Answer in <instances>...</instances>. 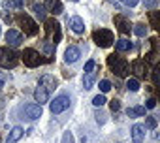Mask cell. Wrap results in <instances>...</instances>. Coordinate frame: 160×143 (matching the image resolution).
Returning <instances> with one entry per match:
<instances>
[{"instance_id":"3","label":"cell","mask_w":160,"mask_h":143,"mask_svg":"<svg viewBox=\"0 0 160 143\" xmlns=\"http://www.w3.org/2000/svg\"><path fill=\"white\" fill-rule=\"evenodd\" d=\"M23 62H25V66H28V68H36V66H40V64H43V62H49L51 58H42L40 57V53L36 51V49H25L23 51Z\"/></svg>"},{"instance_id":"2","label":"cell","mask_w":160,"mask_h":143,"mask_svg":"<svg viewBox=\"0 0 160 143\" xmlns=\"http://www.w3.org/2000/svg\"><path fill=\"white\" fill-rule=\"evenodd\" d=\"M19 64V55L10 47H0V66L2 68H15Z\"/></svg>"},{"instance_id":"34","label":"cell","mask_w":160,"mask_h":143,"mask_svg":"<svg viewBox=\"0 0 160 143\" xmlns=\"http://www.w3.org/2000/svg\"><path fill=\"white\" fill-rule=\"evenodd\" d=\"M94 68H96V62H94V60H89V62L85 64V74H89V72H94Z\"/></svg>"},{"instance_id":"1","label":"cell","mask_w":160,"mask_h":143,"mask_svg":"<svg viewBox=\"0 0 160 143\" xmlns=\"http://www.w3.org/2000/svg\"><path fill=\"white\" fill-rule=\"evenodd\" d=\"M108 66L111 68L113 74H117L119 77L128 76V70H130L128 62H126L122 57H117V55H109V57H108Z\"/></svg>"},{"instance_id":"39","label":"cell","mask_w":160,"mask_h":143,"mask_svg":"<svg viewBox=\"0 0 160 143\" xmlns=\"http://www.w3.org/2000/svg\"><path fill=\"white\" fill-rule=\"evenodd\" d=\"M96 121H98V124H104V122H106V115L98 111V113H96Z\"/></svg>"},{"instance_id":"16","label":"cell","mask_w":160,"mask_h":143,"mask_svg":"<svg viewBox=\"0 0 160 143\" xmlns=\"http://www.w3.org/2000/svg\"><path fill=\"white\" fill-rule=\"evenodd\" d=\"M115 25H117V28H119L122 34H130V30H132L130 23H128L122 15H115Z\"/></svg>"},{"instance_id":"12","label":"cell","mask_w":160,"mask_h":143,"mask_svg":"<svg viewBox=\"0 0 160 143\" xmlns=\"http://www.w3.org/2000/svg\"><path fill=\"white\" fill-rule=\"evenodd\" d=\"M49 91L42 85V83H38V87H36V91H34V100L42 106V104H45V102H49Z\"/></svg>"},{"instance_id":"32","label":"cell","mask_w":160,"mask_h":143,"mask_svg":"<svg viewBox=\"0 0 160 143\" xmlns=\"http://www.w3.org/2000/svg\"><path fill=\"white\" fill-rule=\"evenodd\" d=\"M145 126H147L149 130L156 128V119H154V117H147V119H145Z\"/></svg>"},{"instance_id":"26","label":"cell","mask_w":160,"mask_h":143,"mask_svg":"<svg viewBox=\"0 0 160 143\" xmlns=\"http://www.w3.org/2000/svg\"><path fill=\"white\" fill-rule=\"evenodd\" d=\"M134 34H136V36H139V38H145V36H147V27H145V25H141V23H139V25H136V27H134Z\"/></svg>"},{"instance_id":"27","label":"cell","mask_w":160,"mask_h":143,"mask_svg":"<svg viewBox=\"0 0 160 143\" xmlns=\"http://www.w3.org/2000/svg\"><path fill=\"white\" fill-rule=\"evenodd\" d=\"M126 89H128V91H132V92H136V91L139 89V81H138V79H134V77H132V79H128V81H126Z\"/></svg>"},{"instance_id":"14","label":"cell","mask_w":160,"mask_h":143,"mask_svg":"<svg viewBox=\"0 0 160 143\" xmlns=\"http://www.w3.org/2000/svg\"><path fill=\"white\" fill-rule=\"evenodd\" d=\"M79 57H81V51H79L75 45H70V47L66 49V53H64V60H66V62H77Z\"/></svg>"},{"instance_id":"30","label":"cell","mask_w":160,"mask_h":143,"mask_svg":"<svg viewBox=\"0 0 160 143\" xmlns=\"http://www.w3.org/2000/svg\"><path fill=\"white\" fill-rule=\"evenodd\" d=\"M151 77H152V83H154L156 87H160V68H156V70L152 72V76H151Z\"/></svg>"},{"instance_id":"33","label":"cell","mask_w":160,"mask_h":143,"mask_svg":"<svg viewBox=\"0 0 160 143\" xmlns=\"http://www.w3.org/2000/svg\"><path fill=\"white\" fill-rule=\"evenodd\" d=\"M62 143H75L72 132H64V136H62Z\"/></svg>"},{"instance_id":"9","label":"cell","mask_w":160,"mask_h":143,"mask_svg":"<svg viewBox=\"0 0 160 143\" xmlns=\"http://www.w3.org/2000/svg\"><path fill=\"white\" fill-rule=\"evenodd\" d=\"M145 141V124L136 122L132 126V143H143Z\"/></svg>"},{"instance_id":"23","label":"cell","mask_w":160,"mask_h":143,"mask_svg":"<svg viewBox=\"0 0 160 143\" xmlns=\"http://www.w3.org/2000/svg\"><path fill=\"white\" fill-rule=\"evenodd\" d=\"M94 79H96V72H89V74H85V77H83V87H85V89H92Z\"/></svg>"},{"instance_id":"28","label":"cell","mask_w":160,"mask_h":143,"mask_svg":"<svg viewBox=\"0 0 160 143\" xmlns=\"http://www.w3.org/2000/svg\"><path fill=\"white\" fill-rule=\"evenodd\" d=\"M92 104H94L96 107H102V106L106 104V96H104V94H98V96H94V98H92Z\"/></svg>"},{"instance_id":"25","label":"cell","mask_w":160,"mask_h":143,"mask_svg":"<svg viewBox=\"0 0 160 143\" xmlns=\"http://www.w3.org/2000/svg\"><path fill=\"white\" fill-rule=\"evenodd\" d=\"M149 23H151L156 30H160V12H151V13H149Z\"/></svg>"},{"instance_id":"38","label":"cell","mask_w":160,"mask_h":143,"mask_svg":"<svg viewBox=\"0 0 160 143\" xmlns=\"http://www.w3.org/2000/svg\"><path fill=\"white\" fill-rule=\"evenodd\" d=\"M121 2H122L124 6H128V8H134V6L139 2V0H121Z\"/></svg>"},{"instance_id":"10","label":"cell","mask_w":160,"mask_h":143,"mask_svg":"<svg viewBox=\"0 0 160 143\" xmlns=\"http://www.w3.org/2000/svg\"><path fill=\"white\" fill-rule=\"evenodd\" d=\"M147 70H149V64H147L145 60L138 58V60L132 62V72H134L138 77H145V76H147Z\"/></svg>"},{"instance_id":"31","label":"cell","mask_w":160,"mask_h":143,"mask_svg":"<svg viewBox=\"0 0 160 143\" xmlns=\"http://www.w3.org/2000/svg\"><path fill=\"white\" fill-rule=\"evenodd\" d=\"M98 87H100V91H102V92H108V91H109V89H111V83H109V81H108V79H102V81H100V85H98Z\"/></svg>"},{"instance_id":"43","label":"cell","mask_w":160,"mask_h":143,"mask_svg":"<svg viewBox=\"0 0 160 143\" xmlns=\"http://www.w3.org/2000/svg\"><path fill=\"white\" fill-rule=\"evenodd\" d=\"M72 2H77V0H72Z\"/></svg>"},{"instance_id":"21","label":"cell","mask_w":160,"mask_h":143,"mask_svg":"<svg viewBox=\"0 0 160 143\" xmlns=\"http://www.w3.org/2000/svg\"><path fill=\"white\" fill-rule=\"evenodd\" d=\"M42 51H43L47 57L55 55V43H53L51 40H43V42H42Z\"/></svg>"},{"instance_id":"35","label":"cell","mask_w":160,"mask_h":143,"mask_svg":"<svg viewBox=\"0 0 160 143\" xmlns=\"http://www.w3.org/2000/svg\"><path fill=\"white\" fill-rule=\"evenodd\" d=\"M109 107H111V111H119L121 109V102L119 100H111L109 102Z\"/></svg>"},{"instance_id":"18","label":"cell","mask_w":160,"mask_h":143,"mask_svg":"<svg viewBox=\"0 0 160 143\" xmlns=\"http://www.w3.org/2000/svg\"><path fill=\"white\" fill-rule=\"evenodd\" d=\"M32 12H34V15H36L40 21H47V10H45L43 4H34V6H32Z\"/></svg>"},{"instance_id":"40","label":"cell","mask_w":160,"mask_h":143,"mask_svg":"<svg viewBox=\"0 0 160 143\" xmlns=\"http://www.w3.org/2000/svg\"><path fill=\"white\" fill-rule=\"evenodd\" d=\"M4 21H6V23H12V17H10V15H6V13H4Z\"/></svg>"},{"instance_id":"6","label":"cell","mask_w":160,"mask_h":143,"mask_svg":"<svg viewBox=\"0 0 160 143\" xmlns=\"http://www.w3.org/2000/svg\"><path fill=\"white\" fill-rule=\"evenodd\" d=\"M45 32H47V36L53 38V43H55V45H57V43L60 42V38H62L60 25H58L55 19H47V21H45Z\"/></svg>"},{"instance_id":"20","label":"cell","mask_w":160,"mask_h":143,"mask_svg":"<svg viewBox=\"0 0 160 143\" xmlns=\"http://www.w3.org/2000/svg\"><path fill=\"white\" fill-rule=\"evenodd\" d=\"M115 47H117L119 53H126V51L132 49V42L126 40V38H122V40H117V42H115Z\"/></svg>"},{"instance_id":"17","label":"cell","mask_w":160,"mask_h":143,"mask_svg":"<svg viewBox=\"0 0 160 143\" xmlns=\"http://www.w3.org/2000/svg\"><path fill=\"white\" fill-rule=\"evenodd\" d=\"M40 83L49 91V92H53L55 89H57V79L53 77V76H49V74H45V76H42V79H40Z\"/></svg>"},{"instance_id":"36","label":"cell","mask_w":160,"mask_h":143,"mask_svg":"<svg viewBox=\"0 0 160 143\" xmlns=\"http://www.w3.org/2000/svg\"><path fill=\"white\" fill-rule=\"evenodd\" d=\"M156 2H158V0H143V4H145V8H149V10H152V8L156 6Z\"/></svg>"},{"instance_id":"29","label":"cell","mask_w":160,"mask_h":143,"mask_svg":"<svg viewBox=\"0 0 160 143\" xmlns=\"http://www.w3.org/2000/svg\"><path fill=\"white\" fill-rule=\"evenodd\" d=\"M145 57H147V58H145V62H151V64H154V62H158V55H156L154 51H151V53H147Z\"/></svg>"},{"instance_id":"13","label":"cell","mask_w":160,"mask_h":143,"mask_svg":"<svg viewBox=\"0 0 160 143\" xmlns=\"http://www.w3.org/2000/svg\"><path fill=\"white\" fill-rule=\"evenodd\" d=\"M45 10L49 12V13H53V15H60L64 10H62V2L60 0H45Z\"/></svg>"},{"instance_id":"41","label":"cell","mask_w":160,"mask_h":143,"mask_svg":"<svg viewBox=\"0 0 160 143\" xmlns=\"http://www.w3.org/2000/svg\"><path fill=\"white\" fill-rule=\"evenodd\" d=\"M151 43H152L154 47H158V40H151Z\"/></svg>"},{"instance_id":"8","label":"cell","mask_w":160,"mask_h":143,"mask_svg":"<svg viewBox=\"0 0 160 143\" xmlns=\"http://www.w3.org/2000/svg\"><path fill=\"white\" fill-rule=\"evenodd\" d=\"M23 113H25V117H28L30 121L40 119V117H42V106H40V104H27V106L23 107Z\"/></svg>"},{"instance_id":"7","label":"cell","mask_w":160,"mask_h":143,"mask_svg":"<svg viewBox=\"0 0 160 143\" xmlns=\"http://www.w3.org/2000/svg\"><path fill=\"white\" fill-rule=\"evenodd\" d=\"M49 107H51V113L58 115V113H62V111H66V109L70 107V98H68V96H57V98L49 104Z\"/></svg>"},{"instance_id":"4","label":"cell","mask_w":160,"mask_h":143,"mask_svg":"<svg viewBox=\"0 0 160 143\" xmlns=\"http://www.w3.org/2000/svg\"><path fill=\"white\" fill-rule=\"evenodd\" d=\"M92 40H94L96 45H100V47H109V45H113L115 36H113L111 30H108V28H100V30H94Z\"/></svg>"},{"instance_id":"37","label":"cell","mask_w":160,"mask_h":143,"mask_svg":"<svg viewBox=\"0 0 160 143\" xmlns=\"http://www.w3.org/2000/svg\"><path fill=\"white\" fill-rule=\"evenodd\" d=\"M145 107H147V109H152V107H156V100H154V98H149V100L145 102Z\"/></svg>"},{"instance_id":"15","label":"cell","mask_w":160,"mask_h":143,"mask_svg":"<svg viewBox=\"0 0 160 143\" xmlns=\"http://www.w3.org/2000/svg\"><path fill=\"white\" fill-rule=\"evenodd\" d=\"M70 27H72V30H73L75 34H83V32H85V23H83L81 17H77V15L70 19Z\"/></svg>"},{"instance_id":"44","label":"cell","mask_w":160,"mask_h":143,"mask_svg":"<svg viewBox=\"0 0 160 143\" xmlns=\"http://www.w3.org/2000/svg\"><path fill=\"white\" fill-rule=\"evenodd\" d=\"M0 34H2V28H0Z\"/></svg>"},{"instance_id":"22","label":"cell","mask_w":160,"mask_h":143,"mask_svg":"<svg viewBox=\"0 0 160 143\" xmlns=\"http://www.w3.org/2000/svg\"><path fill=\"white\" fill-rule=\"evenodd\" d=\"M126 115H128V117H143V115H145V107H143V106L128 107V109H126Z\"/></svg>"},{"instance_id":"5","label":"cell","mask_w":160,"mask_h":143,"mask_svg":"<svg viewBox=\"0 0 160 143\" xmlns=\"http://www.w3.org/2000/svg\"><path fill=\"white\" fill-rule=\"evenodd\" d=\"M17 23L23 27V30H25V34H28V36H36L38 34V30H40V27L27 15V13H19L17 15Z\"/></svg>"},{"instance_id":"11","label":"cell","mask_w":160,"mask_h":143,"mask_svg":"<svg viewBox=\"0 0 160 143\" xmlns=\"http://www.w3.org/2000/svg\"><path fill=\"white\" fill-rule=\"evenodd\" d=\"M6 42H8V45H12V47H19L21 42H23V34L17 32V30H13V28H10V30L6 32Z\"/></svg>"},{"instance_id":"24","label":"cell","mask_w":160,"mask_h":143,"mask_svg":"<svg viewBox=\"0 0 160 143\" xmlns=\"http://www.w3.org/2000/svg\"><path fill=\"white\" fill-rule=\"evenodd\" d=\"M25 4V0H4V8H10V10H21Z\"/></svg>"},{"instance_id":"19","label":"cell","mask_w":160,"mask_h":143,"mask_svg":"<svg viewBox=\"0 0 160 143\" xmlns=\"http://www.w3.org/2000/svg\"><path fill=\"white\" fill-rule=\"evenodd\" d=\"M23 134H25V130H23L21 126H15V128H12L10 136H8V143H15V141H19V139L23 137Z\"/></svg>"},{"instance_id":"42","label":"cell","mask_w":160,"mask_h":143,"mask_svg":"<svg viewBox=\"0 0 160 143\" xmlns=\"http://www.w3.org/2000/svg\"><path fill=\"white\" fill-rule=\"evenodd\" d=\"M156 98H158V102H160V87H158V91H156Z\"/></svg>"}]
</instances>
